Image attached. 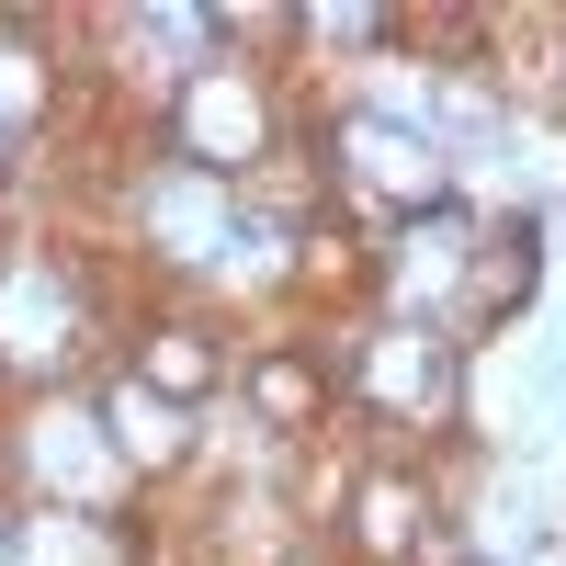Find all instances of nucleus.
Returning a JSON list of instances; mask_svg holds the SVG:
<instances>
[{
	"label": "nucleus",
	"mask_w": 566,
	"mask_h": 566,
	"mask_svg": "<svg viewBox=\"0 0 566 566\" xmlns=\"http://www.w3.org/2000/svg\"><path fill=\"white\" fill-rule=\"evenodd\" d=\"M261 148V91H250V69H193L181 80V159H193L205 181H227Z\"/></svg>",
	"instance_id": "nucleus-1"
},
{
	"label": "nucleus",
	"mask_w": 566,
	"mask_h": 566,
	"mask_svg": "<svg viewBox=\"0 0 566 566\" xmlns=\"http://www.w3.org/2000/svg\"><path fill=\"white\" fill-rule=\"evenodd\" d=\"M91 431H103V419H34V464L57 488H103V453H91Z\"/></svg>",
	"instance_id": "nucleus-9"
},
{
	"label": "nucleus",
	"mask_w": 566,
	"mask_h": 566,
	"mask_svg": "<svg viewBox=\"0 0 566 566\" xmlns=\"http://www.w3.org/2000/svg\"><path fill=\"white\" fill-rule=\"evenodd\" d=\"M340 148H352V181H374L386 205H442V159H431V136H408V125H386V114H352Z\"/></svg>",
	"instance_id": "nucleus-3"
},
{
	"label": "nucleus",
	"mask_w": 566,
	"mask_h": 566,
	"mask_svg": "<svg viewBox=\"0 0 566 566\" xmlns=\"http://www.w3.org/2000/svg\"><path fill=\"white\" fill-rule=\"evenodd\" d=\"M533 216L510 227V239H488V261H476V306H464V328H499L510 306H533Z\"/></svg>",
	"instance_id": "nucleus-7"
},
{
	"label": "nucleus",
	"mask_w": 566,
	"mask_h": 566,
	"mask_svg": "<svg viewBox=\"0 0 566 566\" xmlns=\"http://www.w3.org/2000/svg\"><path fill=\"white\" fill-rule=\"evenodd\" d=\"M103 419H114V453H125V464H181V408H170V397H148L136 374L103 397Z\"/></svg>",
	"instance_id": "nucleus-6"
},
{
	"label": "nucleus",
	"mask_w": 566,
	"mask_h": 566,
	"mask_svg": "<svg viewBox=\"0 0 566 566\" xmlns=\"http://www.w3.org/2000/svg\"><path fill=\"white\" fill-rule=\"evenodd\" d=\"M250 397L283 419V431H306V419H317V374H306L295 352H283V363H261V374H250Z\"/></svg>",
	"instance_id": "nucleus-11"
},
{
	"label": "nucleus",
	"mask_w": 566,
	"mask_h": 566,
	"mask_svg": "<svg viewBox=\"0 0 566 566\" xmlns=\"http://www.w3.org/2000/svg\"><path fill=\"white\" fill-rule=\"evenodd\" d=\"M408 522H419V499H408V488H397V476H374V488H363V522H352V533H363V544H374V555H386V544H397V533H408Z\"/></svg>",
	"instance_id": "nucleus-12"
},
{
	"label": "nucleus",
	"mask_w": 566,
	"mask_h": 566,
	"mask_svg": "<svg viewBox=\"0 0 566 566\" xmlns=\"http://www.w3.org/2000/svg\"><path fill=\"white\" fill-rule=\"evenodd\" d=\"M23 566H114V555H103V533H91V522L45 510V522H23Z\"/></svg>",
	"instance_id": "nucleus-10"
},
{
	"label": "nucleus",
	"mask_w": 566,
	"mask_h": 566,
	"mask_svg": "<svg viewBox=\"0 0 566 566\" xmlns=\"http://www.w3.org/2000/svg\"><path fill=\"white\" fill-rule=\"evenodd\" d=\"M148 239H170V261H216L227 250V193L205 170H159L148 181Z\"/></svg>",
	"instance_id": "nucleus-5"
},
{
	"label": "nucleus",
	"mask_w": 566,
	"mask_h": 566,
	"mask_svg": "<svg viewBox=\"0 0 566 566\" xmlns=\"http://www.w3.org/2000/svg\"><path fill=\"white\" fill-rule=\"evenodd\" d=\"M69 272L57 261H12L0 272V363H57V352H80L69 340Z\"/></svg>",
	"instance_id": "nucleus-2"
},
{
	"label": "nucleus",
	"mask_w": 566,
	"mask_h": 566,
	"mask_svg": "<svg viewBox=\"0 0 566 566\" xmlns=\"http://www.w3.org/2000/svg\"><path fill=\"white\" fill-rule=\"evenodd\" d=\"M363 386L408 408V419H453V340H431V328H397L386 352L363 363Z\"/></svg>",
	"instance_id": "nucleus-4"
},
{
	"label": "nucleus",
	"mask_w": 566,
	"mask_h": 566,
	"mask_svg": "<svg viewBox=\"0 0 566 566\" xmlns=\"http://www.w3.org/2000/svg\"><path fill=\"white\" fill-rule=\"evenodd\" d=\"M136 386H148V397H205L216 386V340H205V328H159V340H148V363H136Z\"/></svg>",
	"instance_id": "nucleus-8"
}]
</instances>
